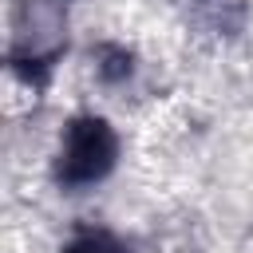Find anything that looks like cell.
<instances>
[{
    "instance_id": "cell-1",
    "label": "cell",
    "mask_w": 253,
    "mask_h": 253,
    "mask_svg": "<svg viewBox=\"0 0 253 253\" xmlns=\"http://www.w3.org/2000/svg\"><path fill=\"white\" fill-rule=\"evenodd\" d=\"M119 162V134L103 115H75L55 150V182L67 194L99 186Z\"/></svg>"
},
{
    "instance_id": "cell-2",
    "label": "cell",
    "mask_w": 253,
    "mask_h": 253,
    "mask_svg": "<svg viewBox=\"0 0 253 253\" xmlns=\"http://www.w3.org/2000/svg\"><path fill=\"white\" fill-rule=\"evenodd\" d=\"M59 253H130L111 229H79Z\"/></svg>"
}]
</instances>
